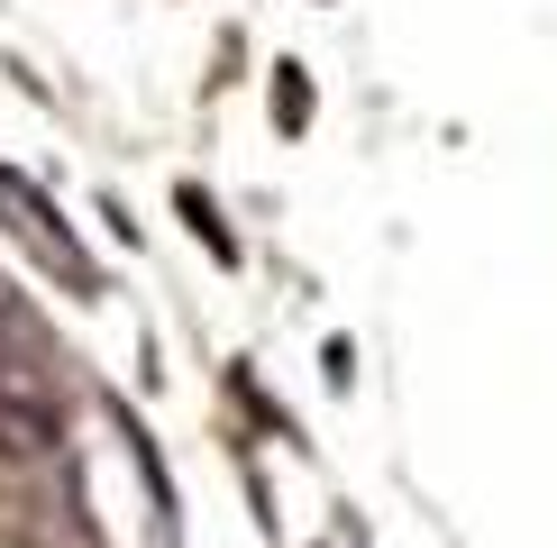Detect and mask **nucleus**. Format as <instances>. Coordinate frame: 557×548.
<instances>
[{
  "instance_id": "obj_2",
  "label": "nucleus",
  "mask_w": 557,
  "mask_h": 548,
  "mask_svg": "<svg viewBox=\"0 0 557 548\" xmlns=\"http://www.w3.org/2000/svg\"><path fill=\"white\" fill-rule=\"evenodd\" d=\"M55 448H64V411L46 394V375H0V457L55 466Z\"/></svg>"
},
{
  "instance_id": "obj_3",
  "label": "nucleus",
  "mask_w": 557,
  "mask_h": 548,
  "mask_svg": "<svg viewBox=\"0 0 557 548\" xmlns=\"http://www.w3.org/2000/svg\"><path fill=\"white\" fill-rule=\"evenodd\" d=\"M183 220H193L201 238H211V257H238V247H228V228H220V211H211V201H201V192H183Z\"/></svg>"
},
{
  "instance_id": "obj_1",
  "label": "nucleus",
  "mask_w": 557,
  "mask_h": 548,
  "mask_svg": "<svg viewBox=\"0 0 557 548\" xmlns=\"http://www.w3.org/2000/svg\"><path fill=\"white\" fill-rule=\"evenodd\" d=\"M0 228H10V238L28 247V257H37L46 274H55L64 292H101V284H91V257L74 247V228L55 220V201H46L28 174H10V165H0Z\"/></svg>"
}]
</instances>
